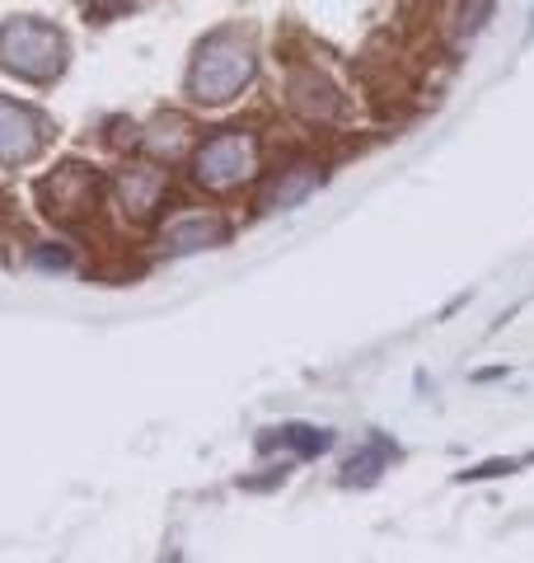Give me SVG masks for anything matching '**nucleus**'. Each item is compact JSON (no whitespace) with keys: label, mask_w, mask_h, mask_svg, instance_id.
Wrapping results in <instances>:
<instances>
[{"label":"nucleus","mask_w":534,"mask_h":563,"mask_svg":"<svg viewBox=\"0 0 534 563\" xmlns=\"http://www.w3.org/2000/svg\"><path fill=\"white\" fill-rule=\"evenodd\" d=\"M248 70H254V57H248V47H240L235 38H216L207 52L198 70H192V90L198 99H211V103H225L244 90Z\"/></svg>","instance_id":"f257e3e1"},{"label":"nucleus","mask_w":534,"mask_h":563,"mask_svg":"<svg viewBox=\"0 0 534 563\" xmlns=\"http://www.w3.org/2000/svg\"><path fill=\"white\" fill-rule=\"evenodd\" d=\"M0 62L20 76L43 80L52 70H62V38L43 24H10L0 33Z\"/></svg>","instance_id":"f03ea898"},{"label":"nucleus","mask_w":534,"mask_h":563,"mask_svg":"<svg viewBox=\"0 0 534 563\" xmlns=\"http://www.w3.org/2000/svg\"><path fill=\"white\" fill-rule=\"evenodd\" d=\"M248 169H254V146H248L244 136H216L198 155V174H202V184H211V188L240 184Z\"/></svg>","instance_id":"7ed1b4c3"},{"label":"nucleus","mask_w":534,"mask_h":563,"mask_svg":"<svg viewBox=\"0 0 534 563\" xmlns=\"http://www.w3.org/2000/svg\"><path fill=\"white\" fill-rule=\"evenodd\" d=\"M33 146H38V122L0 103V161H24V155H33Z\"/></svg>","instance_id":"20e7f679"},{"label":"nucleus","mask_w":534,"mask_h":563,"mask_svg":"<svg viewBox=\"0 0 534 563\" xmlns=\"http://www.w3.org/2000/svg\"><path fill=\"white\" fill-rule=\"evenodd\" d=\"M272 446H291V451H300V455H319V451H329L333 446V432H324V428H277L272 437H263V451H272Z\"/></svg>","instance_id":"39448f33"},{"label":"nucleus","mask_w":534,"mask_h":563,"mask_svg":"<svg viewBox=\"0 0 534 563\" xmlns=\"http://www.w3.org/2000/svg\"><path fill=\"white\" fill-rule=\"evenodd\" d=\"M221 240V221H178L174 231H169V250L174 254H192V250H202V244H216Z\"/></svg>","instance_id":"423d86ee"},{"label":"nucleus","mask_w":534,"mask_h":563,"mask_svg":"<svg viewBox=\"0 0 534 563\" xmlns=\"http://www.w3.org/2000/svg\"><path fill=\"white\" fill-rule=\"evenodd\" d=\"M389 461H394V446L376 437V442H370L361 455H352V461H347V474H343V479H347V484H370V479L380 474V465H389Z\"/></svg>","instance_id":"0eeeda50"},{"label":"nucleus","mask_w":534,"mask_h":563,"mask_svg":"<svg viewBox=\"0 0 534 563\" xmlns=\"http://www.w3.org/2000/svg\"><path fill=\"white\" fill-rule=\"evenodd\" d=\"M314 184H319V174L305 165V169H300V174H296V179H291L287 188H277V198H272V202H277V207H291V202H300V198H305V192H310Z\"/></svg>","instance_id":"6e6552de"},{"label":"nucleus","mask_w":534,"mask_h":563,"mask_svg":"<svg viewBox=\"0 0 534 563\" xmlns=\"http://www.w3.org/2000/svg\"><path fill=\"white\" fill-rule=\"evenodd\" d=\"M492 0H474V5L459 10V33H474V29H483V14H488Z\"/></svg>","instance_id":"1a4fd4ad"},{"label":"nucleus","mask_w":534,"mask_h":563,"mask_svg":"<svg viewBox=\"0 0 534 563\" xmlns=\"http://www.w3.org/2000/svg\"><path fill=\"white\" fill-rule=\"evenodd\" d=\"M33 258H38L43 268H66V263H70V254H66V250H43V254H33Z\"/></svg>","instance_id":"9d476101"}]
</instances>
